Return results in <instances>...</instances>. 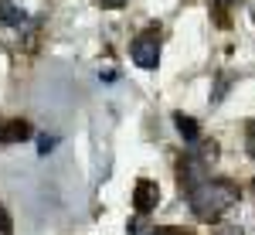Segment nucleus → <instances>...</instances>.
Masks as SVG:
<instances>
[{"instance_id":"f257e3e1","label":"nucleus","mask_w":255,"mask_h":235,"mask_svg":"<svg viewBox=\"0 0 255 235\" xmlns=\"http://www.w3.org/2000/svg\"><path fill=\"white\" fill-rule=\"evenodd\" d=\"M238 198H242V191H238L232 181H211L208 177V181H201L197 188L187 191V205H191L194 218H201V222H218L221 215H228L238 205Z\"/></svg>"},{"instance_id":"39448f33","label":"nucleus","mask_w":255,"mask_h":235,"mask_svg":"<svg viewBox=\"0 0 255 235\" xmlns=\"http://www.w3.org/2000/svg\"><path fill=\"white\" fill-rule=\"evenodd\" d=\"M174 126L180 130V137L187 140L191 147H194L197 140H201V126H197V119H194V116H184V113H174Z\"/></svg>"},{"instance_id":"9d476101","label":"nucleus","mask_w":255,"mask_h":235,"mask_svg":"<svg viewBox=\"0 0 255 235\" xmlns=\"http://www.w3.org/2000/svg\"><path fill=\"white\" fill-rule=\"evenodd\" d=\"M99 3H102V7H109V10H116V7H123V3H126V0H99Z\"/></svg>"},{"instance_id":"1a4fd4ad","label":"nucleus","mask_w":255,"mask_h":235,"mask_svg":"<svg viewBox=\"0 0 255 235\" xmlns=\"http://www.w3.org/2000/svg\"><path fill=\"white\" fill-rule=\"evenodd\" d=\"M0 232L10 235V222H7V212H3V208H0Z\"/></svg>"},{"instance_id":"f8f14e48","label":"nucleus","mask_w":255,"mask_h":235,"mask_svg":"<svg viewBox=\"0 0 255 235\" xmlns=\"http://www.w3.org/2000/svg\"><path fill=\"white\" fill-rule=\"evenodd\" d=\"M157 235H191V232H180V229H157Z\"/></svg>"},{"instance_id":"6e6552de","label":"nucleus","mask_w":255,"mask_h":235,"mask_svg":"<svg viewBox=\"0 0 255 235\" xmlns=\"http://www.w3.org/2000/svg\"><path fill=\"white\" fill-rule=\"evenodd\" d=\"M51 147H55V140H51V137H41L38 140V150H41V154H48Z\"/></svg>"},{"instance_id":"20e7f679","label":"nucleus","mask_w":255,"mask_h":235,"mask_svg":"<svg viewBox=\"0 0 255 235\" xmlns=\"http://www.w3.org/2000/svg\"><path fill=\"white\" fill-rule=\"evenodd\" d=\"M0 20L7 24V27H14V31H24L31 20H27V14L20 10L14 0H0Z\"/></svg>"},{"instance_id":"4468645a","label":"nucleus","mask_w":255,"mask_h":235,"mask_svg":"<svg viewBox=\"0 0 255 235\" xmlns=\"http://www.w3.org/2000/svg\"><path fill=\"white\" fill-rule=\"evenodd\" d=\"M218 3H221V7H228V3H235V0H218Z\"/></svg>"},{"instance_id":"0eeeda50","label":"nucleus","mask_w":255,"mask_h":235,"mask_svg":"<svg viewBox=\"0 0 255 235\" xmlns=\"http://www.w3.org/2000/svg\"><path fill=\"white\" fill-rule=\"evenodd\" d=\"M126 232H129V235H157V229H150V225L143 222V215H139V218L129 222V229H126Z\"/></svg>"},{"instance_id":"7ed1b4c3","label":"nucleus","mask_w":255,"mask_h":235,"mask_svg":"<svg viewBox=\"0 0 255 235\" xmlns=\"http://www.w3.org/2000/svg\"><path fill=\"white\" fill-rule=\"evenodd\" d=\"M160 205V188L157 181H136V188H133V208H136V215H150L153 208Z\"/></svg>"},{"instance_id":"f03ea898","label":"nucleus","mask_w":255,"mask_h":235,"mask_svg":"<svg viewBox=\"0 0 255 235\" xmlns=\"http://www.w3.org/2000/svg\"><path fill=\"white\" fill-rule=\"evenodd\" d=\"M129 55H133V61H136L139 68H157L160 65V38H157V31H146V34L133 38Z\"/></svg>"},{"instance_id":"9b49d317","label":"nucleus","mask_w":255,"mask_h":235,"mask_svg":"<svg viewBox=\"0 0 255 235\" xmlns=\"http://www.w3.org/2000/svg\"><path fill=\"white\" fill-rule=\"evenodd\" d=\"M249 154H252V160H255V126L249 130Z\"/></svg>"},{"instance_id":"ddd939ff","label":"nucleus","mask_w":255,"mask_h":235,"mask_svg":"<svg viewBox=\"0 0 255 235\" xmlns=\"http://www.w3.org/2000/svg\"><path fill=\"white\" fill-rule=\"evenodd\" d=\"M221 235H242V229H225Z\"/></svg>"},{"instance_id":"423d86ee","label":"nucleus","mask_w":255,"mask_h":235,"mask_svg":"<svg viewBox=\"0 0 255 235\" xmlns=\"http://www.w3.org/2000/svg\"><path fill=\"white\" fill-rule=\"evenodd\" d=\"M31 137V126L24 123V119H14V123H7L3 130H0V140L3 143H17V140H27Z\"/></svg>"}]
</instances>
